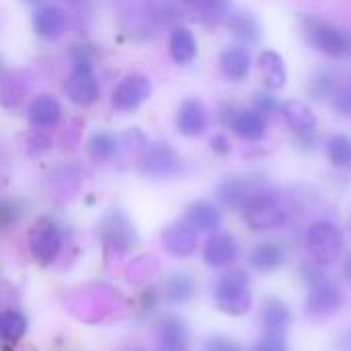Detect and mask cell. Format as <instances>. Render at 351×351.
I'll list each match as a JSON object with an SVG mask.
<instances>
[{
	"label": "cell",
	"instance_id": "cell-5",
	"mask_svg": "<svg viewBox=\"0 0 351 351\" xmlns=\"http://www.w3.org/2000/svg\"><path fill=\"white\" fill-rule=\"evenodd\" d=\"M343 245H346V239H343L341 228L329 220H317L306 230V249L313 261L319 263L321 267L333 265L339 259Z\"/></svg>",
	"mask_w": 351,
	"mask_h": 351
},
{
	"label": "cell",
	"instance_id": "cell-14",
	"mask_svg": "<svg viewBox=\"0 0 351 351\" xmlns=\"http://www.w3.org/2000/svg\"><path fill=\"white\" fill-rule=\"evenodd\" d=\"M228 128L245 142H261L267 136V117L251 109H237Z\"/></svg>",
	"mask_w": 351,
	"mask_h": 351
},
{
	"label": "cell",
	"instance_id": "cell-37",
	"mask_svg": "<svg viewBox=\"0 0 351 351\" xmlns=\"http://www.w3.org/2000/svg\"><path fill=\"white\" fill-rule=\"evenodd\" d=\"M21 218V206L12 199H0V228L14 224Z\"/></svg>",
	"mask_w": 351,
	"mask_h": 351
},
{
	"label": "cell",
	"instance_id": "cell-24",
	"mask_svg": "<svg viewBox=\"0 0 351 351\" xmlns=\"http://www.w3.org/2000/svg\"><path fill=\"white\" fill-rule=\"evenodd\" d=\"M226 23H228V29H230L232 37L237 41H241L243 45H253V43L261 41L263 29H261L259 19L253 12H249V10H234V12L228 14Z\"/></svg>",
	"mask_w": 351,
	"mask_h": 351
},
{
	"label": "cell",
	"instance_id": "cell-22",
	"mask_svg": "<svg viewBox=\"0 0 351 351\" xmlns=\"http://www.w3.org/2000/svg\"><path fill=\"white\" fill-rule=\"evenodd\" d=\"M249 263H251V267L255 271H261V274L276 271L286 263V249L280 243H274V241L257 243L249 251Z\"/></svg>",
	"mask_w": 351,
	"mask_h": 351
},
{
	"label": "cell",
	"instance_id": "cell-3",
	"mask_svg": "<svg viewBox=\"0 0 351 351\" xmlns=\"http://www.w3.org/2000/svg\"><path fill=\"white\" fill-rule=\"evenodd\" d=\"M117 19L121 29L132 39H150L160 21L156 0H115Z\"/></svg>",
	"mask_w": 351,
	"mask_h": 351
},
{
	"label": "cell",
	"instance_id": "cell-9",
	"mask_svg": "<svg viewBox=\"0 0 351 351\" xmlns=\"http://www.w3.org/2000/svg\"><path fill=\"white\" fill-rule=\"evenodd\" d=\"M64 95L78 107L95 105L101 97V84L93 72V66H74V70L64 80Z\"/></svg>",
	"mask_w": 351,
	"mask_h": 351
},
{
	"label": "cell",
	"instance_id": "cell-13",
	"mask_svg": "<svg viewBox=\"0 0 351 351\" xmlns=\"http://www.w3.org/2000/svg\"><path fill=\"white\" fill-rule=\"evenodd\" d=\"M239 257V245L234 241L232 234L228 232H214L204 247V261L214 267V269H222L228 267L234 259Z\"/></svg>",
	"mask_w": 351,
	"mask_h": 351
},
{
	"label": "cell",
	"instance_id": "cell-21",
	"mask_svg": "<svg viewBox=\"0 0 351 351\" xmlns=\"http://www.w3.org/2000/svg\"><path fill=\"white\" fill-rule=\"evenodd\" d=\"M197 51H199V45L191 29L183 25L173 27V31L169 33V53L173 62L179 66H187L197 58Z\"/></svg>",
	"mask_w": 351,
	"mask_h": 351
},
{
	"label": "cell",
	"instance_id": "cell-23",
	"mask_svg": "<svg viewBox=\"0 0 351 351\" xmlns=\"http://www.w3.org/2000/svg\"><path fill=\"white\" fill-rule=\"evenodd\" d=\"M156 350L158 351H187L189 346V331L187 325L177 319V317H167L162 319V323L158 325L156 331Z\"/></svg>",
	"mask_w": 351,
	"mask_h": 351
},
{
	"label": "cell",
	"instance_id": "cell-36",
	"mask_svg": "<svg viewBox=\"0 0 351 351\" xmlns=\"http://www.w3.org/2000/svg\"><path fill=\"white\" fill-rule=\"evenodd\" d=\"M331 103H333V109L339 115L351 117V82L343 84V86H337V90L331 97Z\"/></svg>",
	"mask_w": 351,
	"mask_h": 351
},
{
	"label": "cell",
	"instance_id": "cell-17",
	"mask_svg": "<svg viewBox=\"0 0 351 351\" xmlns=\"http://www.w3.org/2000/svg\"><path fill=\"white\" fill-rule=\"evenodd\" d=\"M253 58L245 45H230L220 53V72L228 82H243L251 74Z\"/></svg>",
	"mask_w": 351,
	"mask_h": 351
},
{
	"label": "cell",
	"instance_id": "cell-30",
	"mask_svg": "<svg viewBox=\"0 0 351 351\" xmlns=\"http://www.w3.org/2000/svg\"><path fill=\"white\" fill-rule=\"evenodd\" d=\"M337 74L333 70H327V68H321L317 70L311 80H308V97L315 99V101H327L333 97V93L337 90Z\"/></svg>",
	"mask_w": 351,
	"mask_h": 351
},
{
	"label": "cell",
	"instance_id": "cell-27",
	"mask_svg": "<svg viewBox=\"0 0 351 351\" xmlns=\"http://www.w3.org/2000/svg\"><path fill=\"white\" fill-rule=\"evenodd\" d=\"M261 323L265 331L284 333L292 323V313L288 304L282 302L280 298H267L261 308Z\"/></svg>",
	"mask_w": 351,
	"mask_h": 351
},
{
	"label": "cell",
	"instance_id": "cell-31",
	"mask_svg": "<svg viewBox=\"0 0 351 351\" xmlns=\"http://www.w3.org/2000/svg\"><path fill=\"white\" fill-rule=\"evenodd\" d=\"M329 162L337 169L351 167V138L346 134H333L327 142Z\"/></svg>",
	"mask_w": 351,
	"mask_h": 351
},
{
	"label": "cell",
	"instance_id": "cell-42",
	"mask_svg": "<svg viewBox=\"0 0 351 351\" xmlns=\"http://www.w3.org/2000/svg\"><path fill=\"white\" fill-rule=\"evenodd\" d=\"M341 269H343V276H346L348 284L351 286V253H348V255H346V259H343V265H341Z\"/></svg>",
	"mask_w": 351,
	"mask_h": 351
},
{
	"label": "cell",
	"instance_id": "cell-2",
	"mask_svg": "<svg viewBox=\"0 0 351 351\" xmlns=\"http://www.w3.org/2000/svg\"><path fill=\"white\" fill-rule=\"evenodd\" d=\"M300 27L306 43L333 60H351V31L315 14H300Z\"/></svg>",
	"mask_w": 351,
	"mask_h": 351
},
{
	"label": "cell",
	"instance_id": "cell-8",
	"mask_svg": "<svg viewBox=\"0 0 351 351\" xmlns=\"http://www.w3.org/2000/svg\"><path fill=\"white\" fill-rule=\"evenodd\" d=\"M150 95H152V82H150V78L144 76V74L134 72V74L123 76L117 82V86L111 93V105H113L115 111L132 113L140 105H144Z\"/></svg>",
	"mask_w": 351,
	"mask_h": 351
},
{
	"label": "cell",
	"instance_id": "cell-41",
	"mask_svg": "<svg viewBox=\"0 0 351 351\" xmlns=\"http://www.w3.org/2000/svg\"><path fill=\"white\" fill-rule=\"evenodd\" d=\"M296 136V142L302 150H315L317 144H319V134L317 130H308V132H298L294 134Z\"/></svg>",
	"mask_w": 351,
	"mask_h": 351
},
{
	"label": "cell",
	"instance_id": "cell-12",
	"mask_svg": "<svg viewBox=\"0 0 351 351\" xmlns=\"http://www.w3.org/2000/svg\"><path fill=\"white\" fill-rule=\"evenodd\" d=\"M31 25L41 39H58L68 27V14L58 4H41L33 12Z\"/></svg>",
	"mask_w": 351,
	"mask_h": 351
},
{
	"label": "cell",
	"instance_id": "cell-29",
	"mask_svg": "<svg viewBox=\"0 0 351 351\" xmlns=\"http://www.w3.org/2000/svg\"><path fill=\"white\" fill-rule=\"evenodd\" d=\"M103 232L107 237V241H111L113 245H134L136 232L134 226L130 224V220L121 214V212H111L105 220H103Z\"/></svg>",
	"mask_w": 351,
	"mask_h": 351
},
{
	"label": "cell",
	"instance_id": "cell-6",
	"mask_svg": "<svg viewBox=\"0 0 351 351\" xmlns=\"http://www.w3.org/2000/svg\"><path fill=\"white\" fill-rule=\"evenodd\" d=\"M343 304H346L343 290L331 278H325L323 282L308 286V294L304 298V315L308 319H315V321L329 319Z\"/></svg>",
	"mask_w": 351,
	"mask_h": 351
},
{
	"label": "cell",
	"instance_id": "cell-1",
	"mask_svg": "<svg viewBox=\"0 0 351 351\" xmlns=\"http://www.w3.org/2000/svg\"><path fill=\"white\" fill-rule=\"evenodd\" d=\"M245 224L255 232L278 230L288 224L290 212L280 193L269 187H257L241 208Z\"/></svg>",
	"mask_w": 351,
	"mask_h": 351
},
{
	"label": "cell",
	"instance_id": "cell-16",
	"mask_svg": "<svg viewBox=\"0 0 351 351\" xmlns=\"http://www.w3.org/2000/svg\"><path fill=\"white\" fill-rule=\"evenodd\" d=\"M27 117L37 130H53L62 121V105L51 95H37L27 107Z\"/></svg>",
	"mask_w": 351,
	"mask_h": 351
},
{
	"label": "cell",
	"instance_id": "cell-19",
	"mask_svg": "<svg viewBox=\"0 0 351 351\" xmlns=\"http://www.w3.org/2000/svg\"><path fill=\"white\" fill-rule=\"evenodd\" d=\"M162 245L175 257H191L197 249V230H193L187 222L171 224L162 232Z\"/></svg>",
	"mask_w": 351,
	"mask_h": 351
},
{
	"label": "cell",
	"instance_id": "cell-25",
	"mask_svg": "<svg viewBox=\"0 0 351 351\" xmlns=\"http://www.w3.org/2000/svg\"><path fill=\"white\" fill-rule=\"evenodd\" d=\"M255 187L243 177H228L216 189V202L226 210H241Z\"/></svg>",
	"mask_w": 351,
	"mask_h": 351
},
{
	"label": "cell",
	"instance_id": "cell-28",
	"mask_svg": "<svg viewBox=\"0 0 351 351\" xmlns=\"http://www.w3.org/2000/svg\"><path fill=\"white\" fill-rule=\"evenodd\" d=\"M88 154L93 160L97 162H109L119 154V138L107 130H99L95 132L88 142H86Z\"/></svg>",
	"mask_w": 351,
	"mask_h": 351
},
{
	"label": "cell",
	"instance_id": "cell-7",
	"mask_svg": "<svg viewBox=\"0 0 351 351\" xmlns=\"http://www.w3.org/2000/svg\"><path fill=\"white\" fill-rule=\"evenodd\" d=\"M140 169L148 177L171 179L183 171V158L171 144L154 142V144L146 146V150L140 158Z\"/></svg>",
	"mask_w": 351,
	"mask_h": 351
},
{
	"label": "cell",
	"instance_id": "cell-44",
	"mask_svg": "<svg viewBox=\"0 0 351 351\" xmlns=\"http://www.w3.org/2000/svg\"><path fill=\"white\" fill-rule=\"evenodd\" d=\"M66 2H78V0H66Z\"/></svg>",
	"mask_w": 351,
	"mask_h": 351
},
{
	"label": "cell",
	"instance_id": "cell-11",
	"mask_svg": "<svg viewBox=\"0 0 351 351\" xmlns=\"http://www.w3.org/2000/svg\"><path fill=\"white\" fill-rule=\"evenodd\" d=\"M29 243H31V253L41 263H49V261H53V257L62 249V232H60V228H58V224L53 220L43 218L31 230Z\"/></svg>",
	"mask_w": 351,
	"mask_h": 351
},
{
	"label": "cell",
	"instance_id": "cell-18",
	"mask_svg": "<svg viewBox=\"0 0 351 351\" xmlns=\"http://www.w3.org/2000/svg\"><path fill=\"white\" fill-rule=\"evenodd\" d=\"M257 68L267 90H280L288 82V68L284 58L276 49H263L257 58Z\"/></svg>",
	"mask_w": 351,
	"mask_h": 351
},
{
	"label": "cell",
	"instance_id": "cell-20",
	"mask_svg": "<svg viewBox=\"0 0 351 351\" xmlns=\"http://www.w3.org/2000/svg\"><path fill=\"white\" fill-rule=\"evenodd\" d=\"M185 222L197 232H216L222 226V212L212 202H193L185 210Z\"/></svg>",
	"mask_w": 351,
	"mask_h": 351
},
{
	"label": "cell",
	"instance_id": "cell-15",
	"mask_svg": "<svg viewBox=\"0 0 351 351\" xmlns=\"http://www.w3.org/2000/svg\"><path fill=\"white\" fill-rule=\"evenodd\" d=\"M181 6L187 14H191L206 27L222 25L232 12L230 0H181Z\"/></svg>",
	"mask_w": 351,
	"mask_h": 351
},
{
	"label": "cell",
	"instance_id": "cell-10",
	"mask_svg": "<svg viewBox=\"0 0 351 351\" xmlns=\"http://www.w3.org/2000/svg\"><path fill=\"white\" fill-rule=\"evenodd\" d=\"M175 125H177L181 136L199 138V136L206 134V130L210 125V113H208L206 105L199 99H195V97L185 99L177 109Z\"/></svg>",
	"mask_w": 351,
	"mask_h": 351
},
{
	"label": "cell",
	"instance_id": "cell-32",
	"mask_svg": "<svg viewBox=\"0 0 351 351\" xmlns=\"http://www.w3.org/2000/svg\"><path fill=\"white\" fill-rule=\"evenodd\" d=\"M195 284L187 274H175L167 282V300L173 304H183L193 298Z\"/></svg>",
	"mask_w": 351,
	"mask_h": 351
},
{
	"label": "cell",
	"instance_id": "cell-39",
	"mask_svg": "<svg viewBox=\"0 0 351 351\" xmlns=\"http://www.w3.org/2000/svg\"><path fill=\"white\" fill-rule=\"evenodd\" d=\"M204 351H243V348L224 335H214L204 343Z\"/></svg>",
	"mask_w": 351,
	"mask_h": 351
},
{
	"label": "cell",
	"instance_id": "cell-40",
	"mask_svg": "<svg viewBox=\"0 0 351 351\" xmlns=\"http://www.w3.org/2000/svg\"><path fill=\"white\" fill-rule=\"evenodd\" d=\"M210 148H212L214 154L226 156V154L232 150V144H230V140H228L226 134H214V136L210 138Z\"/></svg>",
	"mask_w": 351,
	"mask_h": 351
},
{
	"label": "cell",
	"instance_id": "cell-34",
	"mask_svg": "<svg viewBox=\"0 0 351 351\" xmlns=\"http://www.w3.org/2000/svg\"><path fill=\"white\" fill-rule=\"evenodd\" d=\"M253 109L257 113H261L263 117H274L276 113H280L282 109V103L280 99L274 95V90H257L253 95Z\"/></svg>",
	"mask_w": 351,
	"mask_h": 351
},
{
	"label": "cell",
	"instance_id": "cell-43",
	"mask_svg": "<svg viewBox=\"0 0 351 351\" xmlns=\"http://www.w3.org/2000/svg\"><path fill=\"white\" fill-rule=\"evenodd\" d=\"M27 2H35L37 4V2H43V0H27Z\"/></svg>",
	"mask_w": 351,
	"mask_h": 351
},
{
	"label": "cell",
	"instance_id": "cell-26",
	"mask_svg": "<svg viewBox=\"0 0 351 351\" xmlns=\"http://www.w3.org/2000/svg\"><path fill=\"white\" fill-rule=\"evenodd\" d=\"M280 113L284 115L286 123L290 125V130L294 134L317 130V115H315L313 107L300 99H288L286 103H282Z\"/></svg>",
	"mask_w": 351,
	"mask_h": 351
},
{
	"label": "cell",
	"instance_id": "cell-35",
	"mask_svg": "<svg viewBox=\"0 0 351 351\" xmlns=\"http://www.w3.org/2000/svg\"><path fill=\"white\" fill-rule=\"evenodd\" d=\"M251 351H288V341L284 337V333H274V331H265L257 343L253 346Z\"/></svg>",
	"mask_w": 351,
	"mask_h": 351
},
{
	"label": "cell",
	"instance_id": "cell-38",
	"mask_svg": "<svg viewBox=\"0 0 351 351\" xmlns=\"http://www.w3.org/2000/svg\"><path fill=\"white\" fill-rule=\"evenodd\" d=\"M300 276H302V280H304L306 286H315V284L323 282L325 278H329V276L323 271V267H321L319 263H315V261L302 263V265H300Z\"/></svg>",
	"mask_w": 351,
	"mask_h": 351
},
{
	"label": "cell",
	"instance_id": "cell-33",
	"mask_svg": "<svg viewBox=\"0 0 351 351\" xmlns=\"http://www.w3.org/2000/svg\"><path fill=\"white\" fill-rule=\"evenodd\" d=\"M25 329H27V323H25L23 315H19L14 311H2L0 313V339H4V341L21 339Z\"/></svg>",
	"mask_w": 351,
	"mask_h": 351
},
{
	"label": "cell",
	"instance_id": "cell-4",
	"mask_svg": "<svg viewBox=\"0 0 351 351\" xmlns=\"http://www.w3.org/2000/svg\"><path fill=\"white\" fill-rule=\"evenodd\" d=\"M214 298L222 313L230 317L247 315L253 306V296L249 290V274L245 269H228L216 282Z\"/></svg>",
	"mask_w": 351,
	"mask_h": 351
}]
</instances>
